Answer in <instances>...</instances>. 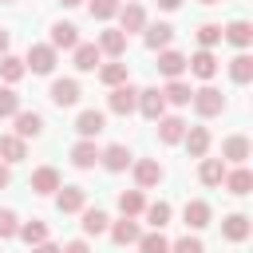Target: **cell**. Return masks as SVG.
<instances>
[{"mask_svg":"<svg viewBox=\"0 0 253 253\" xmlns=\"http://www.w3.org/2000/svg\"><path fill=\"white\" fill-rule=\"evenodd\" d=\"M190 103H194V111H198L202 119H217V115L225 111V95H221L217 87H210V83L198 87V91L190 95Z\"/></svg>","mask_w":253,"mask_h":253,"instance_id":"obj_1","label":"cell"},{"mask_svg":"<svg viewBox=\"0 0 253 253\" xmlns=\"http://www.w3.org/2000/svg\"><path fill=\"white\" fill-rule=\"evenodd\" d=\"M24 67L36 71V75H51L55 71V47L51 43H32L28 55H24Z\"/></svg>","mask_w":253,"mask_h":253,"instance_id":"obj_2","label":"cell"},{"mask_svg":"<svg viewBox=\"0 0 253 253\" xmlns=\"http://www.w3.org/2000/svg\"><path fill=\"white\" fill-rule=\"evenodd\" d=\"M107 107L115 111V115H130L134 107H138V87L126 79V83H119V87H111V95H107Z\"/></svg>","mask_w":253,"mask_h":253,"instance_id":"obj_3","label":"cell"},{"mask_svg":"<svg viewBox=\"0 0 253 253\" xmlns=\"http://www.w3.org/2000/svg\"><path fill=\"white\" fill-rule=\"evenodd\" d=\"M130 170H134V186L138 190H154L162 182V174H166L158 158H138V162H130Z\"/></svg>","mask_w":253,"mask_h":253,"instance_id":"obj_4","label":"cell"},{"mask_svg":"<svg viewBox=\"0 0 253 253\" xmlns=\"http://www.w3.org/2000/svg\"><path fill=\"white\" fill-rule=\"evenodd\" d=\"M142 28H146V8H142V4H134V0L119 4V32H123V36H130V32H142Z\"/></svg>","mask_w":253,"mask_h":253,"instance_id":"obj_5","label":"cell"},{"mask_svg":"<svg viewBox=\"0 0 253 253\" xmlns=\"http://www.w3.org/2000/svg\"><path fill=\"white\" fill-rule=\"evenodd\" d=\"M79 95H83L79 79H55V83H51V91H47V99H51L55 107H75V103H79Z\"/></svg>","mask_w":253,"mask_h":253,"instance_id":"obj_6","label":"cell"},{"mask_svg":"<svg viewBox=\"0 0 253 253\" xmlns=\"http://www.w3.org/2000/svg\"><path fill=\"white\" fill-rule=\"evenodd\" d=\"M134 111H142V119H150V123L162 119V115H166V99H162V91H158V87H142Z\"/></svg>","mask_w":253,"mask_h":253,"instance_id":"obj_7","label":"cell"},{"mask_svg":"<svg viewBox=\"0 0 253 253\" xmlns=\"http://www.w3.org/2000/svg\"><path fill=\"white\" fill-rule=\"evenodd\" d=\"M87 206V190L83 186H59L55 190V210L59 213H79Z\"/></svg>","mask_w":253,"mask_h":253,"instance_id":"obj_8","label":"cell"},{"mask_svg":"<svg viewBox=\"0 0 253 253\" xmlns=\"http://www.w3.org/2000/svg\"><path fill=\"white\" fill-rule=\"evenodd\" d=\"M182 221H186L190 229H206V225L213 221V210H210V202H202V198H190V202L182 206Z\"/></svg>","mask_w":253,"mask_h":253,"instance_id":"obj_9","label":"cell"},{"mask_svg":"<svg viewBox=\"0 0 253 253\" xmlns=\"http://www.w3.org/2000/svg\"><path fill=\"white\" fill-rule=\"evenodd\" d=\"M12 119H16V130H12V134H20L24 142L43 134V115H40V111H16Z\"/></svg>","mask_w":253,"mask_h":253,"instance_id":"obj_10","label":"cell"},{"mask_svg":"<svg viewBox=\"0 0 253 253\" xmlns=\"http://www.w3.org/2000/svg\"><path fill=\"white\" fill-rule=\"evenodd\" d=\"M130 158H134V154H130L123 142H111V146H103V150H99V162H103L111 174H123V170L130 166Z\"/></svg>","mask_w":253,"mask_h":253,"instance_id":"obj_11","label":"cell"},{"mask_svg":"<svg viewBox=\"0 0 253 253\" xmlns=\"http://www.w3.org/2000/svg\"><path fill=\"white\" fill-rule=\"evenodd\" d=\"M221 40H229L237 51H245V47L253 43V24H249V20H229V24L221 28Z\"/></svg>","mask_w":253,"mask_h":253,"instance_id":"obj_12","label":"cell"},{"mask_svg":"<svg viewBox=\"0 0 253 253\" xmlns=\"http://www.w3.org/2000/svg\"><path fill=\"white\" fill-rule=\"evenodd\" d=\"M186 67H190L198 79H213V75H217V55H213L210 47H198V51L186 59Z\"/></svg>","mask_w":253,"mask_h":253,"instance_id":"obj_13","label":"cell"},{"mask_svg":"<svg viewBox=\"0 0 253 253\" xmlns=\"http://www.w3.org/2000/svg\"><path fill=\"white\" fill-rule=\"evenodd\" d=\"M103 126H107V115H103V111H95V107L79 111V119H75L79 138H95V134H103Z\"/></svg>","mask_w":253,"mask_h":253,"instance_id":"obj_14","label":"cell"},{"mask_svg":"<svg viewBox=\"0 0 253 253\" xmlns=\"http://www.w3.org/2000/svg\"><path fill=\"white\" fill-rule=\"evenodd\" d=\"M221 186H225L229 194H237V198H245V194L253 190V174H249V166L241 162V166H233V170H225V178H221Z\"/></svg>","mask_w":253,"mask_h":253,"instance_id":"obj_15","label":"cell"},{"mask_svg":"<svg viewBox=\"0 0 253 253\" xmlns=\"http://www.w3.org/2000/svg\"><path fill=\"white\" fill-rule=\"evenodd\" d=\"M79 225H83V237H99V233H107V225H111V217L99 210V206H83L79 210Z\"/></svg>","mask_w":253,"mask_h":253,"instance_id":"obj_16","label":"cell"},{"mask_svg":"<svg viewBox=\"0 0 253 253\" xmlns=\"http://www.w3.org/2000/svg\"><path fill=\"white\" fill-rule=\"evenodd\" d=\"M154 123H158V142H166V146L182 142V134H186V119H178V115H162V119H154Z\"/></svg>","mask_w":253,"mask_h":253,"instance_id":"obj_17","label":"cell"},{"mask_svg":"<svg viewBox=\"0 0 253 253\" xmlns=\"http://www.w3.org/2000/svg\"><path fill=\"white\" fill-rule=\"evenodd\" d=\"M249 154H253V146H249V138H245V134H229V138L221 142V158H225V162H233V166H241Z\"/></svg>","mask_w":253,"mask_h":253,"instance_id":"obj_18","label":"cell"},{"mask_svg":"<svg viewBox=\"0 0 253 253\" xmlns=\"http://www.w3.org/2000/svg\"><path fill=\"white\" fill-rule=\"evenodd\" d=\"M249 233H253V225H249V217H245V213H229V217L221 221V237H225V241H233V245H241Z\"/></svg>","mask_w":253,"mask_h":253,"instance_id":"obj_19","label":"cell"},{"mask_svg":"<svg viewBox=\"0 0 253 253\" xmlns=\"http://www.w3.org/2000/svg\"><path fill=\"white\" fill-rule=\"evenodd\" d=\"M170 40H174V28H170V24H146V28H142V43H146L150 51L170 47Z\"/></svg>","mask_w":253,"mask_h":253,"instance_id":"obj_20","label":"cell"},{"mask_svg":"<svg viewBox=\"0 0 253 253\" xmlns=\"http://www.w3.org/2000/svg\"><path fill=\"white\" fill-rule=\"evenodd\" d=\"M99 51L111 55V59H123V51H126V36H123L119 28H103V32H99Z\"/></svg>","mask_w":253,"mask_h":253,"instance_id":"obj_21","label":"cell"},{"mask_svg":"<svg viewBox=\"0 0 253 253\" xmlns=\"http://www.w3.org/2000/svg\"><path fill=\"white\" fill-rule=\"evenodd\" d=\"M158 71H162L166 79H182V71H186V55L174 51V47H162V51H158Z\"/></svg>","mask_w":253,"mask_h":253,"instance_id":"obj_22","label":"cell"},{"mask_svg":"<svg viewBox=\"0 0 253 253\" xmlns=\"http://www.w3.org/2000/svg\"><path fill=\"white\" fill-rule=\"evenodd\" d=\"M182 142H186L190 158H206V154H210V130H206V126H186Z\"/></svg>","mask_w":253,"mask_h":253,"instance_id":"obj_23","label":"cell"},{"mask_svg":"<svg viewBox=\"0 0 253 253\" xmlns=\"http://www.w3.org/2000/svg\"><path fill=\"white\" fill-rule=\"evenodd\" d=\"M71 162H75L79 170H95V162H99V146H95V138H79V142L71 146Z\"/></svg>","mask_w":253,"mask_h":253,"instance_id":"obj_24","label":"cell"},{"mask_svg":"<svg viewBox=\"0 0 253 253\" xmlns=\"http://www.w3.org/2000/svg\"><path fill=\"white\" fill-rule=\"evenodd\" d=\"M107 229H111V241H115V245H134L138 233H142L134 217H119V221H111Z\"/></svg>","mask_w":253,"mask_h":253,"instance_id":"obj_25","label":"cell"},{"mask_svg":"<svg viewBox=\"0 0 253 253\" xmlns=\"http://www.w3.org/2000/svg\"><path fill=\"white\" fill-rule=\"evenodd\" d=\"M28 158V142L20 134H0V162H24Z\"/></svg>","mask_w":253,"mask_h":253,"instance_id":"obj_26","label":"cell"},{"mask_svg":"<svg viewBox=\"0 0 253 253\" xmlns=\"http://www.w3.org/2000/svg\"><path fill=\"white\" fill-rule=\"evenodd\" d=\"M225 158H202V166H198V182L202 186H221V178H225Z\"/></svg>","mask_w":253,"mask_h":253,"instance_id":"obj_27","label":"cell"},{"mask_svg":"<svg viewBox=\"0 0 253 253\" xmlns=\"http://www.w3.org/2000/svg\"><path fill=\"white\" fill-rule=\"evenodd\" d=\"M63 182H59V170L55 166H40V170H32V190L36 194H55Z\"/></svg>","mask_w":253,"mask_h":253,"instance_id":"obj_28","label":"cell"},{"mask_svg":"<svg viewBox=\"0 0 253 253\" xmlns=\"http://www.w3.org/2000/svg\"><path fill=\"white\" fill-rule=\"evenodd\" d=\"M75 43H79V28H75V24H63V20L51 24V47H55V51H59V47L71 51Z\"/></svg>","mask_w":253,"mask_h":253,"instance_id":"obj_29","label":"cell"},{"mask_svg":"<svg viewBox=\"0 0 253 253\" xmlns=\"http://www.w3.org/2000/svg\"><path fill=\"white\" fill-rule=\"evenodd\" d=\"M71 51H75V71H95V67H99V59H103L99 43H75Z\"/></svg>","mask_w":253,"mask_h":253,"instance_id":"obj_30","label":"cell"},{"mask_svg":"<svg viewBox=\"0 0 253 253\" xmlns=\"http://www.w3.org/2000/svg\"><path fill=\"white\" fill-rule=\"evenodd\" d=\"M229 79H233L237 87H245V83L253 79V55H249V51H237V55L229 59Z\"/></svg>","mask_w":253,"mask_h":253,"instance_id":"obj_31","label":"cell"},{"mask_svg":"<svg viewBox=\"0 0 253 253\" xmlns=\"http://www.w3.org/2000/svg\"><path fill=\"white\" fill-rule=\"evenodd\" d=\"M99 79H103L107 87H119V83H126V79H130V67H126L123 59H111V63H99Z\"/></svg>","mask_w":253,"mask_h":253,"instance_id":"obj_32","label":"cell"},{"mask_svg":"<svg viewBox=\"0 0 253 253\" xmlns=\"http://www.w3.org/2000/svg\"><path fill=\"white\" fill-rule=\"evenodd\" d=\"M142 210H146V198H142V190H138V186L119 194V213H123V217H138Z\"/></svg>","mask_w":253,"mask_h":253,"instance_id":"obj_33","label":"cell"},{"mask_svg":"<svg viewBox=\"0 0 253 253\" xmlns=\"http://www.w3.org/2000/svg\"><path fill=\"white\" fill-rule=\"evenodd\" d=\"M24 75H28V67H24L20 55H0V83L12 87V83H20Z\"/></svg>","mask_w":253,"mask_h":253,"instance_id":"obj_34","label":"cell"},{"mask_svg":"<svg viewBox=\"0 0 253 253\" xmlns=\"http://www.w3.org/2000/svg\"><path fill=\"white\" fill-rule=\"evenodd\" d=\"M190 83H182V79H170L166 87H162V99L170 103V107H190Z\"/></svg>","mask_w":253,"mask_h":253,"instance_id":"obj_35","label":"cell"},{"mask_svg":"<svg viewBox=\"0 0 253 253\" xmlns=\"http://www.w3.org/2000/svg\"><path fill=\"white\" fill-rule=\"evenodd\" d=\"M138 253H170V241H166V233L162 229H150V233H138Z\"/></svg>","mask_w":253,"mask_h":253,"instance_id":"obj_36","label":"cell"},{"mask_svg":"<svg viewBox=\"0 0 253 253\" xmlns=\"http://www.w3.org/2000/svg\"><path fill=\"white\" fill-rule=\"evenodd\" d=\"M16 237H24V241H28V249H32V245H40V241H47V225H43L40 217H32V221H20V229H16Z\"/></svg>","mask_w":253,"mask_h":253,"instance_id":"obj_37","label":"cell"},{"mask_svg":"<svg viewBox=\"0 0 253 253\" xmlns=\"http://www.w3.org/2000/svg\"><path fill=\"white\" fill-rule=\"evenodd\" d=\"M142 213H146V221H150V229H162V225L170 221V202H150V206H146Z\"/></svg>","mask_w":253,"mask_h":253,"instance_id":"obj_38","label":"cell"},{"mask_svg":"<svg viewBox=\"0 0 253 253\" xmlns=\"http://www.w3.org/2000/svg\"><path fill=\"white\" fill-rule=\"evenodd\" d=\"M16 111H20V95L4 83V87H0V119H12Z\"/></svg>","mask_w":253,"mask_h":253,"instance_id":"obj_39","label":"cell"},{"mask_svg":"<svg viewBox=\"0 0 253 253\" xmlns=\"http://www.w3.org/2000/svg\"><path fill=\"white\" fill-rule=\"evenodd\" d=\"M198 43L213 51V47L221 43V24H202V28H198Z\"/></svg>","mask_w":253,"mask_h":253,"instance_id":"obj_40","label":"cell"},{"mask_svg":"<svg viewBox=\"0 0 253 253\" xmlns=\"http://www.w3.org/2000/svg\"><path fill=\"white\" fill-rule=\"evenodd\" d=\"M87 8H91L95 20H111V16H119V0H91Z\"/></svg>","mask_w":253,"mask_h":253,"instance_id":"obj_41","label":"cell"},{"mask_svg":"<svg viewBox=\"0 0 253 253\" xmlns=\"http://www.w3.org/2000/svg\"><path fill=\"white\" fill-rule=\"evenodd\" d=\"M16 229H20V217H16V210H0V241L16 237Z\"/></svg>","mask_w":253,"mask_h":253,"instance_id":"obj_42","label":"cell"},{"mask_svg":"<svg viewBox=\"0 0 253 253\" xmlns=\"http://www.w3.org/2000/svg\"><path fill=\"white\" fill-rule=\"evenodd\" d=\"M170 253H206V245L198 241V237H178V241H170Z\"/></svg>","mask_w":253,"mask_h":253,"instance_id":"obj_43","label":"cell"},{"mask_svg":"<svg viewBox=\"0 0 253 253\" xmlns=\"http://www.w3.org/2000/svg\"><path fill=\"white\" fill-rule=\"evenodd\" d=\"M59 253H91V245H87V237H79V241H67Z\"/></svg>","mask_w":253,"mask_h":253,"instance_id":"obj_44","label":"cell"},{"mask_svg":"<svg viewBox=\"0 0 253 253\" xmlns=\"http://www.w3.org/2000/svg\"><path fill=\"white\" fill-rule=\"evenodd\" d=\"M32 253H59V245L55 241H40V245H32Z\"/></svg>","mask_w":253,"mask_h":253,"instance_id":"obj_45","label":"cell"},{"mask_svg":"<svg viewBox=\"0 0 253 253\" xmlns=\"http://www.w3.org/2000/svg\"><path fill=\"white\" fill-rule=\"evenodd\" d=\"M12 182V170H8V162H0V190Z\"/></svg>","mask_w":253,"mask_h":253,"instance_id":"obj_46","label":"cell"},{"mask_svg":"<svg viewBox=\"0 0 253 253\" xmlns=\"http://www.w3.org/2000/svg\"><path fill=\"white\" fill-rule=\"evenodd\" d=\"M158 8L162 12H174V8H182V0H158Z\"/></svg>","mask_w":253,"mask_h":253,"instance_id":"obj_47","label":"cell"},{"mask_svg":"<svg viewBox=\"0 0 253 253\" xmlns=\"http://www.w3.org/2000/svg\"><path fill=\"white\" fill-rule=\"evenodd\" d=\"M8 43H12V36H8L4 28H0V55H8Z\"/></svg>","mask_w":253,"mask_h":253,"instance_id":"obj_48","label":"cell"},{"mask_svg":"<svg viewBox=\"0 0 253 253\" xmlns=\"http://www.w3.org/2000/svg\"><path fill=\"white\" fill-rule=\"evenodd\" d=\"M59 4H63V8H79L83 0H59Z\"/></svg>","mask_w":253,"mask_h":253,"instance_id":"obj_49","label":"cell"},{"mask_svg":"<svg viewBox=\"0 0 253 253\" xmlns=\"http://www.w3.org/2000/svg\"><path fill=\"white\" fill-rule=\"evenodd\" d=\"M198 4H221V0H198Z\"/></svg>","mask_w":253,"mask_h":253,"instance_id":"obj_50","label":"cell"},{"mask_svg":"<svg viewBox=\"0 0 253 253\" xmlns=\"http://www.w3.org/2000/svg\"><path fill=\"white\" fill-rule=\"evenodd\" d=\"M0 4H12V0H0Z\"/></svg>","mask_w":253,"mask_h":253,"instance_id":"obj_51","label":"cell"}]
</instances>
